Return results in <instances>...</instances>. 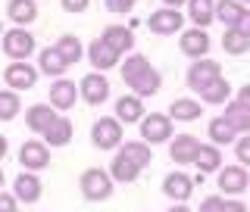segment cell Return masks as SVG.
<instances>
[{"mask_svg": "<svg viewBox=\"0 0 250 212\" xmlns=\"http://www.w3.org/2000/svg\"><path fill=\"white\" fill-rule=\"evenodd\" d=\"M35 35L28 28H6L3 38H0V50L10 57V62H25L31 53H35Z\"/></svg>", "mask_w": 250, "mask_h": 212, "instance_id": "6da1fadb", "label": "cell"}, {"mask_svg": "<svg viewBox=\"0 0 250 212\" xmlns=\"http://www.w3.org/2000/svg\"><path fill=\"white\" fill-rule=\"evenodd\" d=\"M82 193L88 200H94V203H104V200H109L113 197V178H109V172H104V169H84L82 172Z\"/></svg>", "mask_w": 250, "mask_h": 212, "instance_id": "7a4b0ae2", "label": "cell"}, {"mask_svg": "<svg viewBox=\"0 0 250 212\" xmlns=\"http://www.w3.org/2000/svg\"><path fill=\"white\" fill-rule=\"evenodd\" d=\"M91 144L97 150H113V147L122 144V122L116 116H100L97 122L91 125Z\"/></svg>", "mask_w": 250, "mask_h": 212, "instance_id": "3957f363", "label": "cell"}, {"mask_svg": "<svg viewBox=\"0 0 250 212\" xmlns=\"http://www.w3.org/2000/svg\"><path fill=\"white\" fill-rule=\"evenodd\" d=\"M138 125H141V140H144L147 147L172 140V119L166 113H150V116H144Z\"/></svg>", "mask_w": 250, "mask_h": 212, "instance_id": "277c9868", "label": "cell"}, {"mask_svg": "<svg viewBox=\"0 0 250 212\" xmlns=\"http://www.w3.org/2000/svg\"><path fill=\"white\" fill-rule=\"evenodd\" d=\"M78 100H84L88 106H100L109 100V78L104 72H88L78 84Z\"/></svg>", "mask_w": 250, "mask_h": 212, "instance_id": "5b68a950", "label": "cell"}, {"mask_svg": "<svg viewBox=\"0 0 250 212\" xmlns=\"http://www.w3.org/2000/svg\"><path fill=\"white\" fill-rule=\"evenodd\" d=\"M216 78H222V66H219L216 59L203 57V59H194L191 69H188V88L194 94H200L207 84H213Z\"/></svg>", "mask_w": 250, "mask_h": 212, "instance_id": "8992f818", "label": "cell"}, {"mask_svg": "<svg viewBox=\"0 0 250 212\" xmlns=\"http://www.w3.org/2000/svg\"><path fill=\"white\" fill-rule=\"evenodd\" d=\"M38 66H31V62L25 59V62H10V66L3 69V81H6V88L10 91H31L38 84Z\"/></svg>", "mask_w": 250, "mask_h": 212, "instance_id": "52a82bcc", "label": "cell"}, {"mask_svg": "<svg viewBox=\"0 0 250 212\" xmlns=\"http://www.w3.org/2000/svg\"><path fill=\"white\" fill-rule=\"evenodd\" d=\"M185 16L182 10H169V6H163V10H153L150 16H147V28L153 31V35H175V31H182L185 28Z\"/></svg>", "mask_w": 250, "mask_h": 212, "instance_id": "ba28073f", "label": "cell"}, {"mask_svg": "<svg viewBox=\"0 0 250 212\" xmlns=\"http://www.w3.org/2000/svg\"><path fill=\"white\" fill-rule=\"evenodd\" d=\"M178 47H182L185 57L203 59L209 50H213V38L207 35V28H185L182 38H178Z\"/></svg>", "mask_w": 250, "mask_h": 212, "instance_id": "9c48e42d", "label": "cell"}, {"mask_svg": "<svg viewBox=\"0 0 250 212\" xmlns=\"http://www.w3.org/2000/svg\"><path fill=\"white\" fill-rule=\"evenodd\" d=\"M19 162H22V169L25 172H41L50 166V147L44 144V140H25L22 144V150H19Z\"/></svg>", "mask_w": 250, "mask_h": 212, "instance_id": "30bf717a", "label": "cell"}, {"mask_svg": "<svg viewBox=\"0 0 250 212\" xmlns=\"http://www.w3.org/2000/svg\"><path fill=\"white\" fill-rule=\"evenodd\" d=\"M47 103H50L57 113H66V109H72L78 103V88L75 81H69V78H57V81L50 84V91H47Z\"/></svg>", "mask_w": 250, "mask_h": 212, "instance_id": "8fae6325", "label": "cell"}, {"mask_svg": "<svg viewBox=\"0 0 250 212\" xmlns=\"http://www.w3.org/2000/svg\"><path fill=\"white\" fill-rule=\"evenodd\" d=\"M41 191H44V184H41V178H38L35 172H22V175H16V181H13V197H16V203H25V206H31V203L41 200Z\"/></svg>", "mask_w": 250, "mask_h": 212, "instance_id": "7c38bea8", "label": "cell"}, {"mask_svg": "<svg viewBox=\"0 0 250 212\" xmlns=\"http://www.w3.org/2000/svg\"><path fill=\"white\" fill-rule=\"evenodd\" d=\"M197 150H200V140L194 135H175L169 140V156H172L175 166H191Z\"/></svg>", "mask_w": 250, "mask_h": 212, "instance_id": "4fadbf2b", "label": "cell"}, {"mask_svg": "<svg viewBox=\"0 0 250 212\" xmlns=\"http://www.w3.org/2000/svg\"><path fill=\"white\" fill-rule=\"evenodd\" d=\"M88 59L94 66V72H109V69H116L122 62V57L116 50H109V47L100 41V38H94V41L88 44Z\"/></svg>", "mask_w": 250, "mask_h": 212, "instance_id": "5bb4252c", "label": "cell"}, {"mask_svg": "<svg viewBox=\"0 0 250 212\" xmlns=\"http://www.w3.org/2000/svg\"><path fill=\"white\" fill-rule=\"evenodd\" d=\"M247 184H250V175H247L244 166L219 169V191H222V193H231V197H234V193H244Z\"/></svg>", "mask_w": 250, "mask_h": 212, "instance_id": "9a60e30c", "label": "cell"}, {"mask_svg": "<svg viewBox=\"0 0 250 212\" xmlns=\"http://www.w3.org/2000/svg\"><path fill=\"white\" fill-rule=\"evenodd\" d=\"M191 191H194V178H188L185 172H169V175L163 178V193L175 203H185L191 197Z\"/></svg>", "mask_w": 250, "mask_h": 212, "instance_id": "2e32d148", "label": "cell"}, {"mask_svg": "<svg viewBox=\"0 0 250 212\" xmlns=\"http://www.w3.org/2000/svg\"><path fill=\"white\" fill-rule=\"evenodd\" d=\"M100 41H104L109 50H116L122 57V53H128L131 47H135V31L125 28V25H106L104 35H100Z\"/></svg>", "mask_w": 250, "mask_h": 212, "instance_id": "e0dca14e", "label": "cell"}, {"mask_svg": "<svg viewBox=\"0 0 250 212\" xmlns=\"http://www.w3.org/2000/svg\"><path fill=\"white\" fill-rule=\"evenodd\" d=\"M119 69H122V72H119V75H122V81L128 84V88H135V84H138L147 72H150L153 66H150V59H147L144 53H128Z\"/></svg>", "mask_w": 250, "mask_h": 212, "instance_id": "ac0fdd59", "label": "cell"}, {"mask_svg": "<svg viewBox=\"0 0 250 212\" xmlns=\"http://www.w3.org/2000/svg\"><path fill=\"white\" fill-rule=\"evenodd\" d=\"M53 119H57V109L50 103H35V106L25 109V125H28V131H35V135H44V131L53 125Z\"/></svg>", "mask_w": 250, "mask_h": 212, "instance_id": "d6986e66", "label": "cell"}, {"mask_svg": "<svg viewBox=\"0 0 250 212\" xmlns=\"http://www.w3.org/2000/svg\"><path fill=\"white\" fill-rule=\"evenodd\" d=\"M200 113H203V103H200V100H191V97H175L166 116H169L172 122H197V119H200Z\"/></svg>", "mask_w": 250, "mask_h": 212, "instance_id": "ffe728a7", "label": "cell"}, {"mask_svg": "<svg viewBox=\"0 0 250 212\" xmlns=\"http://www.w3.org/2000/svg\"><path fill=\"white\" fill-rule=\"evenodd\" d=\"M6 16H10V22H16V28H28L38 19V3L35 0H10Z\"/></svg>", "mask_w": 250, "mask_h": 212, "instance_id": "44dd1931", "label": "cell"}, {"mask_svg": "<svg viewBox=\"0 0 250 212\" xmlns=\"http://www.w3.org/2000/svg\"><path fill=\"white\" fill-rule=\"evenodd\" d=\"M188 22L194 28H207L216 22V0H188Z\"/></svg>", "mask_w": 250, "mask_h": 212, "instance_id": "7402d4cb", "label": "cell"}, {"mask_svg": "<svg viewBox=\"0 0 250 212\" xmlns=\"http://www.w3.org/2000/svg\"><path fill=\"white\" fill-rule=\"evenodd\" d=\"M116 119L125 122V125H135V122L144 119V103H141V97L125 94V97L116 100Z\"/></svg>", "mask_w": 250, "mask_h": 212, "instance_id": "603a6c76", "label": "cell"}, {"mask_svg": "<svg viewBox=\"0 0 250 212\" xmlns=\"http://www.w3.org/2000/svg\"><path fill=\"white\" fill-rule=\"evenodd\" d=\"M138 175H141V169L125 153L113 156V162H109V178H113V184L116 181H119V184H131V181H138Z\"/></svg>", "mask_w": 250, "mask_h": 212, "instance_id": "cb8c5ba5", "label": "cell"}, {"mask_svg": "<svg viewBox=\"0 0 250 212\" xmlns=\"http://www.w3.org/2000/svg\"><path fill=\"white\" fill-rule=\"evenodd\" d=\"M72 135H75L72 122H69L66 116H57V119H53V125L44 131L41 137H44V144H47V147H66L69 140H72Z\"/></svg>", "mask_w": 250, "mask_h": 212, "instance_id": "d4e9b609", "label": "cell"}, {"mask_svg": "<svg viewBox=\"0 0 250 212\" xmlns=\"http://www.w3.org/2000/svg\"><path fill=\"white\" fill-rule=\"evenodd\" d=\"M66 69H69V66L62 62V57H60L57 47H44L41 57H38V72L47 75V78H62V75H66Z\"/></svg>", "mask_w": 250, "mask_h": 212, "instance_id": "484cf974", "label": "cell"}, {"mask_svg": "<svg viewBox=\"0 0 250 212\" xmlns=\"http://www.w3.org/2000/svg\"><path fill=\"white\" fill-rule=\"evenodd\" d=\"M247 13L244 3H238V0H216V19L222 22L225 28H238L241 16Z\"/></svg>", "mask_w": 250, "mask_h": 212, "instance_id": "4316f807", "label": "cell"}, {"mask_svg": "<svg viewBox=\"0 0 250 212\" xmlns=\"http://www.w3.org/2000/svg\"><path fill=\"white\" fill-rule=\"evenodd\" d=\"M200 97H203V103H209V106H222V103H229L231 100V84H229V78H216L213 84H207V88L200 91Z\"/></svg>", "mask_w": 250, "mask_h": 212, "instance_id": "83f0119b", "label": "cell"}, {"mask_svg": "<svg viewBox=\"0 0 250 212\" xmlns=\"http://www.w3.org/2000/svg\"><path fill=\"white\" fill-rule=\"evenodd\" d=\"M60 50V57H62V62H66V66H75L78 59L84 57V47H82V41H78V35H60V41L53 44Z\"/></svg>", "mask_w": 250, "mask_h": 212, "instance_id": "f1b7e54d", "label": "cell"}, {"mask_svg": "<svg viewBox=\"0 0 250 212\" xmlns=\"http://www.w3.org/2000/svg\"><path fill=\"white\" fill-rule=\"evenodd\" d=\"M222 119L234 128V135H250V113H247L244 106H238L234 100H229V103H225Z\"/></svg>", "mask_w": 250, "mask_h": 212, "instance_id": "f546056e", "label": "cell"}, {"mask_svg": "<svg viewBox=\"0 0 250 212\" xmlns=\"http://www.w3.org/2000/svg\"><path fill=\"white\" fill-rule=\"evenodd\" d=\"M194 166H197L200 175H207V172H219V166H222V153H219V147L200 144L197 156H194Z\"/></svg>", "mask_w": 250, "mask_h": 212, "instance_id": "4dcf8cb0", "label": "cell"}, {"mask_svg": "<svg viewBox=\"0 0 250 212\" xmlns=\"http://www.w3.org/2000/svg\"><path fill=\"white\" fill-rule=\"evenodd\" d=\"M119 153H125L138 169H147L153 162V147H147L144 140H128L125 147H119Z\"/></svg>", "mask_w": 250, "mask_h": 212, "instance_id": "1f68e13d", "label": "cell"}, {"mask_svg": "<svg viewBox=\"0 0 250 212\" xmlns=\"http://www.w3.org/2000/svg\"><path fill=\"white\" fill-rule=\"evenodd\" d=\"M209 140H213V147H225V144H234L238 135L222 116H216V119H209Z\"/></svg>", "mask_w": 250, "mask_h": 212, "instance_id": "d6a6232c", "label": "cell"}, {"mask_svg": "<svg viewBox=\"0 0 250 212\" xmlns=\"http://www.w3.org/2000/svg\"><path fill=\"white\" fill-rule=\"evenodd\" d=\"M222 50L229 57H241V53L250 50V38H244L238 28H225L222 31Z\"/></svg>", "mask_w": 250, "mask_h": 212, "instance_id": "836d02e7", "label": "cell"}, {"mask_svg": "<svg viewBox=\"0 0 250 212\" xmlns=\"http://www.w3.org/2000/svg\"><path fill=\"white\" fill-rule=\"evenodd\" d=\"M19 109H22L19 94L10 91V88H3V91H0V122H13L16 116H19Z\"/></svg>", "mask_w": 250, "mask_h": 212, "instance_id": "e575fe53", "label": "cell"}, {"mask_svg": "<svg viewBox=\"0 0 250 212\" xmlns=\"http://www.w3.org/2000/svg\"><path fill=\"white\" fill-rule=\"evenodd\" d=\"M160 88H163V75L156 72V69H150V72H147V75L135 84V88H131V94H135V97H153Z\"/></svg>", "mask_w": 250, "mask_h": 212, "instance_id": "d590c367", "label": "cell"}, {"mask_svg": "<svg viewBox=\"0 0 250 212\" xmlns=\"http://www.w3.org/2000/svg\"><path fill=\"white\" fill-rule=\"evenodd\" d=\"M234 153H238L241 166H250V135H238V140H234Z\"/></svg>", "mask_w": 250, "mask_h": 212, "instance_id": "8d00e7d4", "label": "cell"}, {"mask_svg": "<svg viewBox=\"0 0 250 212\" xmlns=\"http://www.w3.org/2000/svg\"><path fill=\"white\" fill-rule=\"evenodd\" d=\"M135 3H138V0H106V10L109 13H131V10H135Z\"/></svg>", "mask_w": 250, "mask_h": 212, "instance_id": "74e56055", "label": "cell"}, {"mask_svg": "<svg viewBox=\"0 0 250 212\" xmlns=\"http://www.w3.org/2000/svg\"><path fill=\"white\" fill-rule=\"evenodd\" d=\"M60 6L66 13H72V16H78V13H84L91 6V0H60Z\"/></svg>", "mask_w": 250, "mask_h": 212, "instance_id": "f35d334b", "label": "cell"}, {"mask_svg": "<svg viewBox=\"0 0 250 212\" xmlns=\"http://www.w3.org/2000/svg\"><path fill=\"white\" fill-rule=\"evenodd\" d=\"M222 197H207V200H203L200 203V212H222Z\"/></svg>", "mask_w": 250, "mask_h": 212, "instance_id": "ab89813d", "label": "cell"}, {"mask_svg": "<svg viewBox=\"0 0 250 212\" xmlns=\"http://www.w3.org/2000/svg\"><path fill=\"white\" fill-rule=\"evenodd\" d=\"M16 209H19L16 197H13V193H3V191H0V212H16Z\"/></svg>", "mask_w": 250, "mask_h": 212, "instance_id": "60d3db41", "label": "cell"}, {"mask_svg": "<svg viewBox=\"0 0 250 212\" xmlns=\"http://www.w3.org/2000/svg\"><path fill=\"white\" fill-rule=\"evenodd\" d=\"M234 103H238V106H244L247 113H250V81H247L244 88L238 91V97H234Z\"/></svg>", "mask_w": 250, "mask_h": 212, "instance_id": "b9f144b4", "label": "cell"}, {"mask_svg": "<svg viewBox=\"0 0 250 212\" xmlns=\"http://www.w3.org/2000/svg\"><path fill=\"white\" fill-rule=\"evenodd\" d=\"M222 212H247V206L241 200H225L222 203Z\"/></svg>", "mask_w": 250, "mask_h": 212, "instance_id": "7bdbcfd3", "label": "cell"}, {"mask_svg": "<svg viewBox=\"0 0 250 212\" xmlns=\"http://www.w3.org/2000/svg\"><path fill=\"white\" fill-rule=\"evenodd\" d=\"M238 31H241L244 38H250V10H247L244 16H241V22H238Z\"/></svg>", "mask_w": 250, "mask_h": 212, "instance_id": "ee69618b", "label": "cell"}, {"mask_svg": "<svg viewBox=\"0 0 250 212\" xmlns=\"http://www.w3.org/2000/svg\"><path fill=\"white\" fill-rule=\"evenodd\" d=\"M6 153H10V144H6V137L0 135V162H3V156H6Z\"/></svg>", "mask_w": 250, "mask_h": 212, "instance_id": "f6af8a7d", "label": "cell"}, {"mask_svg": "<svg viewBox=\"0 0 250 212\" xmlns=\"http://www.w3.org/2000/svg\"><path fill=\"white\" fill-rule=\"evenodd\" d=\"M188 0H163V6H169V10H178V6H185Z\"/></svg>", "mask_w": 250, "mask_h": 212, "instance_id": "bcb514c9", "label": "cell"}, {"mask_svg": "<svg viewBox=\"0 0 250 212\" xmlns=\"http://www.w3.org/2000/svg\"><path fill=\"white\" fill-rule=\"evenodd\" d=\"M166 212H191V209H188V206H185V203H175V206H169Z\"/></svg>", "mask_w": 250, "mask_h": 212, "instance_id": "7dc6e473", "label": "cell"}, {"mask_svg": "<svg viewBox=\"0 0 250 212\" xmlns=\"http://www.w3.org/2000/svg\"><path fill=\"white\" fill-rule=\"evenodd\" d=\"M0 191H3V169H0Z\"/></svg>", "mask_w": 250, "mask_h": 212, "instance_id": "c3c4849f", "label": "cell"}, {"mask_svg": "<svg viewBox=\"0 0 250 212\" xmlns=\"http://www.w3.org/2000/svg\"><path fill=\"white\" fill-rule=\"evenodd\" d=\"M3 31H6V28H3V22H0V38H3Z\"/></svg>", "mask_w": 250, "mask_h": 212, "instance_id": "681fc988", "label": "cell"}, {"mask_svg": "<svg viewBox=\"0 0 250 212\" xmlns=\"http://www.w3.org/2000/svg\"><path fill=\"white\" fill-rule=\"evenodd\" d=\"M244 3H250V0H244Z\"/></svg>", "mask_w": 250, "mask_h": 212, "instance_id": "f907efd6", "label": "cell"}]
</instances>
